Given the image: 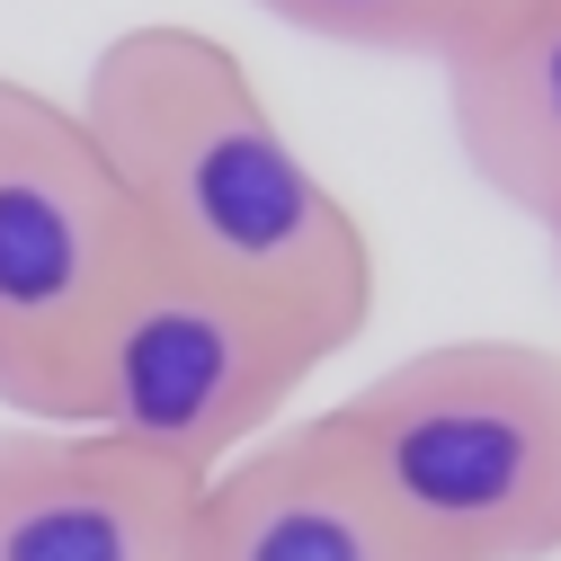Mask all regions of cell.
<instances>
[{
	"mask_svg": "<svg viewBox=\"0 0 561 561\" xmlns=\"http://www.w3.org/2000/svg\"><path fill=\"white\" fill-rule=\"evenodd\" d=\"M72 107L161 259L286 312L330 357L357 347L375 321V241L224 36L187 19L125 27Z\"/></svg>",
	"mask_w": 561,
	"mask_h": 561,
	"instance_id": "6da1fadb",
	"label": "cell"
},
{
	"mask_svg": "<svg viewBox=\"0 0 561 561\" xmlns=\"http://www.w3.org/2000/svg\"><path fill=\"white\" fill-rule=\"evenodd\" d=\"M312 419L428 561L561 552V347L437 339Z\"/></svg>",
	"mask_w": 561,
	"mask_h": 561,
	"instance_id": "7a4b0ae2",
	"label": "cell"
},
{
	"mask_svg": "<svg viewBox=\"0 0 561 561\" xmlns=\"http://www.w3.org/2000/svg\"><path fill=\"white\" fill-rule=\"evenodd\" d=\"M152 241L72 99L0 72V410L72 428L90 347Z\"/></svg>",
	"mask_w": 561,
	"mask_h": 561,
	"instance_id": "3957f363",
	"label": "cell"
},
{
	"mask_svg": "<svg viewBox=\"0 0 561 561\" xmlns=\"http://www.w3.org/2000/svg\"><path fill=\"white\" fill-rule=\"evenodd\" d=\"M321 366L330 347L312 330L152 250L90 347L72 428H99L134 455L205 481L232 455H250L267 428H286V401Z\"/></svg>",
	"mask_w": 561,
	"mask_h": 561,
	"instance_id": "277c9868",
	"label": "cell"
},
{
	"mask_svg": "<svg viewBox=\"0 0 561 561\" xmlns=\"http://www.w3.org/2000/svg\"><path fill=\"white\" fill-rule=\"evenodd\" d=\"M196 481L99 428H0V561H187Z\"/></svg>",
	"mask_w": 561,
	"mask_h": 561,
	"instance_id": "5b68a950",
	"label": "cell"
},
{
	"mask_svg": "<svg viewBox=\"0 0 561 561\" xmlns=\"http://www.w3.org/2000/svg\"><path fill=\"white\" fill-rule=\"evenodd\" d=\"M187 561H428L330 446L321 419H286L250 455L196 481Z\"/></svg>",
	"mask_w": 561,
	"mask_h": 561,
	"instance_id": "8992f818",
	"label": "cell"
},
{
	"mask_svg": "<svg viewBox=\"0 0 561 561\" xmlns=\"http://www.w3.org/2000/svg\"><path fill=\"white\" fill-rule=\"evenodd\" d=\"M463 170L517 205L526 224H561V0H481L437 54Z\"/></svg>",
	"mask_w": 561,
	"mask_h": 561,
	"instance_id": "52a82bcc",
	"label": "cell"
},
{
	"mask_svg": "<svg viewBox=\"0 0 561 561\" xmlns=\"http://www.w3.org/2000/svg\"><path fill=\"white\" fill-rule=\"evenodd\" d=\"M259 10L276 27H295L312 45H347V54H419L437 62L463 19L481 10V0H259Z\"/></svg>",
	"mask_w": 561,
	"mask_h": 561,
	"instance_id": "ba28073f",
	"label": "cell"
},
{
	"mask_svg": "<svg viewBox=\"0 0 561 561\" xmlns=\"http://www.w3.org/2000/svg\"><path fill=\"white\" fill-rule=\"evenodd\" d=\"M552 276H561V224H552Z\"/></svg>",
	"mask_w": 561,
	"mask_h": 561,
	"instance_id": "9c48e42d",
	"label": "cell"
}]
</instances>
